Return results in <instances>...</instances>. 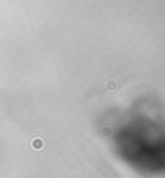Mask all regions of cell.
Listing matches in <instances>:
<instances>
[{
  "label": "cell",
  "instance_id": "6da1fadb",
  "mask_svg": "<svg viewBox=\"0 0 165 178\" xmlns=\"http://www.w3.org/2000/svg\"><path fill=\"white\" fill-rule=\"evenodd\" d=\"M104 87H106L107 91H110V93H114V91L119 89V84H117V81H116V80L110 78V80L106 81V85H104Z\"/></svg>",
  "mask_w": 165,
  "mask_h": 178
},
{
  "label": "cell",
  "instance_id": "7a4b0ae2",
  "mask_svg": "<svg viewBox=\"0 0 165 178\" xmlns=\"http://www.w3.org/2000/svg\"><path fill=\"white\" fill-rule=\"evenodd\" d=\"M44 139L42 138H35L34 140H32V144H30V148L35 149V151H41V149H44Z\"/></svg>",
  "mask_w": 165,
  "mask_h": 178
},
{
  "label": "cell",
  "instance_id": "3957f363",
  "mask_svg": "<svg viewBox=\"0 0 165 178\" xmlns=\"http://www.w3.org/2000/svg\"><path fill=\"white\" fill-rule=\"evenodd\" d=\"M100 135H102L103 138H106V139H107V138H110V136L113 135V129H112L110 126H104L102 130H100Z\"/></svg>",
  "mask_w": 165,
  "mask_h": 178
}]
</instances>
